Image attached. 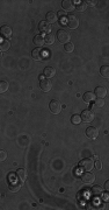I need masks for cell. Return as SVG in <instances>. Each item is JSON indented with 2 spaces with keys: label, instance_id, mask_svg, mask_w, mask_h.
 Here are the masks:
<instances>
[{
  "label": "cell",
  "instance_id": "obj_20",
  "mask_svg": "<svg viewBox=\"0 0 109 210\" xmlns=\"http://www.w3.org/2000/svg\"><path fill=\"white\" fill-rule=\"evenodd\" d=\"M74 2H75V10H77L78 12H84L86 10V7H87L86 4L83 2V1H79V0H78V1H74Z\"/></svg>",
  "mask_w": 109,
  "mask_h": 210
},
{
  "label": "cell",
  "instance_id": "obj_31",
  "mask_svg": "<svg viewBox=\"0 0 109 210\" xmlns=\"http://www.w3.org/2000/svg\"><path fill=\"white\" fill-rule=\"evenodd\" d=\"M95 168H97V169H101V168H102V162H101V161L97 160V162H95Z\"/></svg>",
  "mask_w": 109,
  "mask_h": 210
},
{
  "label": "cell",
  "instance_id": "obj_19",
  "mask_svg": "<svg viewBox=\"0 0 109 210\" xmlns=\"http://www.w3.org/2000/svg\"><path fill=\"white\" fill-rule=\"evenodd\" d=\"M61 6H63V8L65 11H73V8H74L73 1H71V0H64L61 2Z\"/></svg>",
  "mask_w": 109,
  "mask_h": 210
},
{
  "label": "cell",
  "instance_id": "obj_17",
  "mask_svg": "<svg viewBox=\"0 0 109 210\" xmlns=\"http://www.w3.org/2000/svg\"><path fill=\"white\" fill-rule=\"evenodd\" d=\"M16 177H18V180H20V182L23 183L24 181H26V179H27V172L24 169H22V168H20L16 172Z\"/></svg>",
  "mask_w": 109,
  "mask_h": 210
},
{
  "label": "cell",
  "instance_id": "obj_18",
  "mask_svg": "<svg viewBox=\"0 0 109 210\" xmlns=\"http://www.w3.org/2000/svg\"><path fill=\"white\" fill-rule=\"evenodd\" d=\"M21 185H22V182L19 183V181L11 180V181H10V189H11L12 191H18V190L21 188Z\"/></svg>",
  "mask_w": 109,
  "mask_h": 210
},
{
  "label": "cell",
  "instance_id": "obj_29",
  "mask_svg": "<svg viewBox=\"0 0 109 210\" xmlns=\"http://www.w3.org/2000/svg\"><path fill=\"white\" fill-rule=\"evenodd\" d=\"M7 158V153L2 149H0V161H5Z\"/></svg>",
  "mask_w": 109,
  "mask_h": 210
},
{
  "label": "cell",
  "instance_id": "obj_2",
  "mask_svg": "<svg viewBox=\"0 0 109 210\" xmlns=\"http://www.w3.org/2000/svg\"><path fill=\"white\" fill-rule=\"evenodd\" d=\"M49 109H50L51 113H53V114H58V113H61V104L58 102V100L53 99V100L50 102V104H49Z\"/></svg>",
  "mask_w": 109,
  "mask_h": 210
},
{
  "label": "cell",
  "instance_id": "obj_27",
  "mask_svg": "<svg viewBox=\"0 0 109 210\" xmlns=\"http://www.w3.org/2000/svg\"><path fill=\"white\" fill-rule=\"evenodd\" d=\"M71 122H72V124H75V125H78V124L81 123V118H80V116H78V114H74V116H72V118H71Z\"/></svg>",
  "mask_w": 109,
  "mask_h": 210
},
{
  "label": "cell",
  "instance_id": "obj_10",
  "mask_svg": "<svg viewBox=\"0 0 109 210\" xmlns=\"http://www.w3.org/2000/svg\"><path fill=\"white\" fill-rule=\"evenodd\" d=\"M31 56H33V59H34L35 61H41V60H43V57H44V51L42 49L36 48V49L33 50Z\"/></svg>",
  "mask_w": 109,
  "mask_h": 210
},
{
  "label": "cell",
  "instance_id": "obj_32",
  "mask_svg": "<svg viewBox=\"0 0 109 210\" xmlns=\"http://www.w3.org/2000/svg\"><path fill=\"white\" fill-rule=\"evenodd\" d=\"M105 189H106L107 191L109 190V182L108 181H107V182H106V185H105Z\"/></svg>",
  "mask_w": 109,
  "mask_h": 210
},
{
  "label": "cell",
  "instance_id": "obj_34",
  "mask_svg": "<svg viewBox=\"0 0 109 210\" xmlns=\"http://www.w3.org/2000/svg\"><path fill=\"white\" fill-rule=\"evenodd\" d=\"M0 59H1V51H0Z\"/></svg>",
  "mask_w": 109,
  "mask_h": 210
},
{
  "label": "cell",
  "instance_id": "obj_4",
  "mask_svg": "<svg viewBox=\"0 0 109 210\" xmlns=\"http://www.w3.org/2000/svg\"><path fill=\"white\" fill-rule=\"evenodd\" d=\"M57 39H58L59 42L65 45V43H67L69 40H70V34H69L66 30H64V29H59V30L57 32Z\"/></svg>",
  "mask_w": 109,
  "mask_h": 210
},
{
  "label": "cell",
  "instance_id": "obj_6",
  "mask_svg": "<svg viewBox=\"0 0 109 210\" xmlns=\"http://www.w3.org/2000/svg\"><path fill=\"white\" fill-rule=\"evenodd\" d=\"M86 136L88 137L89 139H95L99 136V131H97V127H93V126H88L86 128Z\"/></svg>",
  "mask_w": 109,
  "mask_h": 210
},
{
  "label": "cell",
  "instance_id": "obj_7",
  "mask_svg": "<svg viewBox=\"0 0 109 210\" xmlns=\"http://www.w3.org/2000/svg\"><path fill=\"white\" fill-rule=\"evenodd\" d=\"M38 30L41 33H44V34H49L50 30H51V26L49 25L47 21H41L38 24Z\"/></svg>",
  "mask_w": 109,
  "mask_h": 210
},
{
  "label": "cell",
  "instance_id": "obj_30",
  "mask_svg": "<svg viewBox=\"0 0 109 210\" xmlns=\"http://www.w3.org/2000/svg\"><path fill=\"white\" fill-rule=\"evenodd\" d=\"M85 4H86V6H92V7H93V6L97 5V1H95V0H93V1H92V0H87V1H85Z\"/></svg>",
  "mask_w": 109,
  "mask_h": 210
},
{
  "label": "cell",
  "instance_id": "obj_28",
  "mask_svg": "<svg viewBox=\"0 0 109 210\" xmlns=\"http://www.w3.org/2000/svg\"><path fill=\"white\" fill-rule=\"evenodd\" d=\"M94 100H95V106H97V108H102V106L105 105L103 98H97V99H94Z\"/></svg>",
  "mask_w": 109,
  "mask_h": 210
},
{
  "label": "cell",
  "instance_id": "obj_21",
  "mask_svg": "<svg viewBox=\"0 0 109 210\" xmlns=\"http://www.w3.org/2000/svg\"><path fill=\"white\" fill-rule=\"evenodd\" d=\"M94 99H95V95H94L93 92H91V91L85 92V95H84V100H85L86 103H91V102H93Z\"/></svg>",
  "mask_w": 109,
  "mask_h": 210
},
{
  "label": "cell",
  "instance_id": "obj_16",
  "mask_svg": "<svg viewBox=\"0 0 109 210\" xmlns=\"http://www.w3.org/2000/svg\"><path fill=\"white\" fill-rule=\"evenodd\" d=\"M55 75H56L55 68H52V67H47V68L44 69V77L51 78V77H55Z\"/></svg>",
  "mask_w": 109,
  "mask_h": 210
},
{
  "label": "cell",
  "instance_id": "obj_13",
  "mask_svg": "<svg viewBox=\"0 0 109 210\" xmlns=\"http://www.w3.org/2000/svg\"><path fill=\"white\" fill-rule=\"evenodd\" d=\"M57 19H58V16H57V14L55 12H48L47 13V22H48L49 25L50 24H55L56 21H57Z\"/></svg>",
  "mask_w": 109,
  "mask_h": 210
},
{
  "label": "cell",
  "instance_id": "obj_24",
  "mask_svg": "<svg viewBox=\"0 0 109 210\" xmlns=\"http://www.w3.org/2000/svg\"><path fill=\"white\" fill-rule=\"evenodd\" d=\"M53 42H55V35L51 34V33L47 34L45 37H44V43H47V45H52Z\"/></svg>",
  "mask_w": 109,
  "mask_h": 210
},
{
  "label": "cell",
  "instance_id": "obj_22",
  "mask_svg": "<svg viewBox=\"0 0 109 210\" xmlns=\"http://www.w3.org/2000/svg\"><path fill=\"white\" fill-rule=\"evenodd\" d=\"M34 43L36 45L37 47H42L44 45V37L42 35H36L34 37Z\"/></svg>",
  "mask_w": 109,
  "mask_h": 210
},
{
  "label": "cell",
  "instance_id": "obj_12",
  "mask_svg": "<svg viewBox=\"0 0 109 210\" xmlns=\"http://www.w3.org/2000/svg\"><path fill=\"white\" fill-rule=\"evenodd\" d=\"M11 48V43L8 40L0 39V51H7Z\"/></svg>",
  "mask_w": 109,
  "mask_h": 210
},
{
  "label": "cell",
  "instance_id": "obj_23",
  "mask_svg": "<svg viewBox=\"0 0 109 210\" xmlns=\"http://www.w3.org/2000/svg\"><path fill=\"white\" fill-rule=\"evenodd\" d=\"M100 74H101L102 77L108 78L109 77V67L108 65H102V67L100 68Z\"/></svg>",
  "mask_w": 109,
  "mask_h": 210
},
{
  "label": "cell",
  "instance_id": "obj_8",
  "mask_svg": "<svg viewBox=\"0 0 109 210\" xmlns=\"http://www.w3.org/2000/svg\"><path fill=\"white\" fill-rule=\"evenodd\" d=\"M80 167L84 168L85 171H92L93 169V160L92 159H84L80 162Z\"/></svg>",
  "mask_w": 109,
  "mask_h": 210
},
{
  "label": "cell",
  "instance_id": "obj_9",
  "mask_svg": "<svg viewBox=\"0 0 109 210\" xmlns=\"http://www.w3.org/2000/svg\"><path fill=\"white\" fill-rule=\"evenodd\" d=\"M81 179H83V181L85 183H92L95 180V175L93 173H91V172H86V173L81 175Z\"/></svg>",
  "mask_w": 109,
  "mask_h": 210
},
{
  "label": "cell",
  "instance_id": "obj_3",
  "mask_svg": "<svg viewBox=\"0 0 109 210\" xmlns=\"http://www.w3.org/2000/svg\"><path fill=\"white\" fill-rule=\"evenodd\" d=\"M66 25H67L69 28H71V29H75V28L79 26L78 18L72 15V14H70V15L67 16V19H66Z\"/></svg>",
  "mask_w": 109,
  "mask_h": 210
},
{
  "label": "cell",
  "instance_id": "obj_26",
  "mask_svg": "<svg viewBox=\"0 0 109 210\" xmlns=\"http://www.w3.org/2000/svg\"><path fill=\"white\" fill-rule=\"evenodd\" d=\"M64 49L66 53H72L73 50H74V45L71 43V42H67V43H65V46H64Z\"/></svg>",
  "mask_w": 109,
  "mask_h": 210
},
{
  "label": "cell",
  "instance_id": "obj_5",
  "mask_svg": "<svg viewBox=\"0 0 109 210\" xmlns=\"http://www.w3.org/2000/svg\"><path fill=\"white\" fill-rule=\"evenodd\" d=\"M94 112L91 111V110H84L83 113H81V116H80V118H81V120H84L85 123H91V122H93V119H94Z\"/></svg>",
  "mask_w": 109,
  "mask_h": 210
},
{
  "label": "cell",
  "instance_id": "obj_1",
  "mask_svg": "<svg viewBox=\"0 0 109 210\" xmlns=\"http://www.w3.org/2000/svg\"><path fill=\"white\" fill-rule=\"evenodd\" d=\"M40 88L42 91L48 92L52 88V83L49 78H44V76H40Z\"/></svg>",
  "mask_w": 109,
  "mask_h": 210
},
{
  "label": "cell",
  "instance_id": "obj_33",
  "mask_svg": "<svg viewBox=\"0 0 109 210\" xmlns=\"http://www.w3.org/2000/svg\"><path fill=\"white\" fill-rule=\"evenodd\" d=\"M58 15H59L61 18H64V12H59L58 13ZM58 15H57V16H58Z\"/></svg>",
  "mask_w": 109,
  "mask_h": 210
},
{
  "label": "cell",
  "instance_id": "obj_11",
  "mask_svg": "<svg viewBox=\"0 0 109 210\" xmlns=\"http://www.w3.org/2000/svg\"><path fill=\"white\" fill-rule=\"evenodd\" d=\"M94 95L97 96V98H105L106 95H107V90H106V88L103 87H97L95 88V91H94Z\"/></svg>",
  "mask_w": 109,
  "mask_h": 210
},
{
  "label": "cell",
  "instance_id": "obj_14",
  "mask_svg": "<svg viewBox=\"0 0 109 210\" xmlns=\"http://www.w3.org/2000/svg\"><path fill=\"white\" fill-rule=\"evenodd\" d=\"M0 33H1L4 36L10 37L11 35H12V28H11L10 26H7V25L2 26V27L0 28Z\"/></svg>",
  "mask_w": 109,
  "mask_h": 210
},
{
  "label": "cell",
  "instance_id": "obj_15",
  "mask_svg": "<svg viewBox=\"0 0 109 210\" xmlns=\"http://www.w3.org/2000/svg\"><path fill=\"white\" fill-rule=\"evenodd\" d=\"M102 193H103V189L101 186H93V188H91V194L93 196H100L102 195Z\"/></svg>",
  "mask_w": 109,
  "mask_h": 210
},
{
  "label": "cell",
  "instance_id": "obj_25",
  "mask_svg": "<svg viewBox=\"0 0 109 210\" xmlns=\"http://www.w3.org/2000/svg\"><path fill=\"white\" fill-rule=\"evenodd\" d=\"M8 90V83L6 81H0V93H4Z\"/></svg>",
  "mask_w": 109,
  "mask_h": 210
}]
</instances>
